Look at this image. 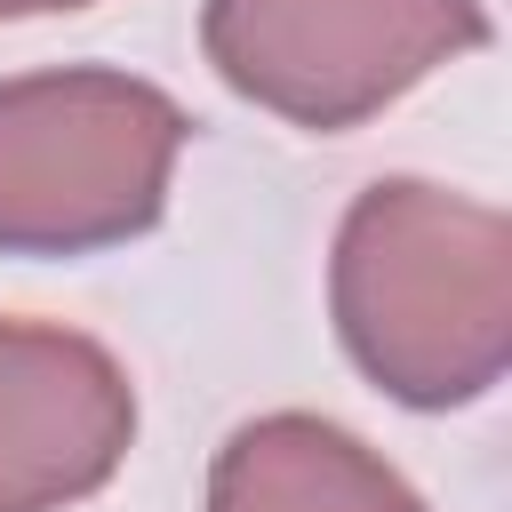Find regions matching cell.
Returning <instances> with one entry per match:
<instances>
[{
	"mask_svg": "<svg viewBox=\"0 0 512 512\" xmlns=\"http://www.w3.org/2000/svg\"><path fill=\"white\" fill-rule=\"evenodd\" d=\"M328 304L376 392L400 408H464L512 360V224L448 184L384 176L336 224Z\"/></svg>",
	"mask_w": 512,
	"mask_h": 512,
	"instance_id": "1",
	"label": "cell"
},
{
	"mask_svg": "<svg viewBox=\"0 0 512 512\" xmlns=\"http://www.w3.org/2000/svg\"><path fill=\"white\" fill-rule=\"evenodd\" d=\"M192 120L104 64L0 80V256H96L160 224Z\"/></svg>",
	"mask_w": 512,
	"mask_h": 512,
	"instance_id": "2",
	"label": "cell"
},
{
	"mask_svg": "<svg viewBox=\"0 0 512 512\" xmlns=\"http://www.w3.org/2000/svg\"><path fill=\"white\" fill-rule=\"evenodd\" d=\"M488 40L480 0H208L200 48L216 80L288 128H360L440 64Z\"/></svg>",
	"mask_w": 512,
	"mask_h": 512,
	"instance_id": "3",
	"label": "cell"
},
{
	"mask_svg": "<svg viewBox=\"0 0 512 512\" xmlns=\"http://www.w3.org/2000/svg\"><path fill=\"white\" fill-rule=\"evenodd\" d=\"M136 440V392L96 336L0 320V512L96 496Z\"/></svg>",
	"mask_w": 512,
	"mask_h": 512,
	"instance_id": "4",
	"label": "cell"
},
{
	"mask_svg": "<svg viewBox=\"0 0 512 512\" xmlns=\"http://www.w3.org/2000/svg\"><path fill=\"white\" fill-rule=\"evenodd\" d=\"M208 512H424V496L360 432L280 408L216 448Z\"/></svg>",
	"mask_w": 512,
	"mask_h": 512,
	"instance_id": "5",
	"label": "cell"
},
{
	"mask_svg": "<svg viewBox=\"0 0 512 512\" xmlns=\"http://www.w3.org/2000/svg\"><path fill=\"white\" fill-rule=\"evenodd\" d=\"M56 8H88V0H0V24L8 16H56Z\"/></svg>",
	"mask_w": 512,
	"mask_h": 512,
	"instance_id": "6",
	"label": "cell"
}]
</instances>
